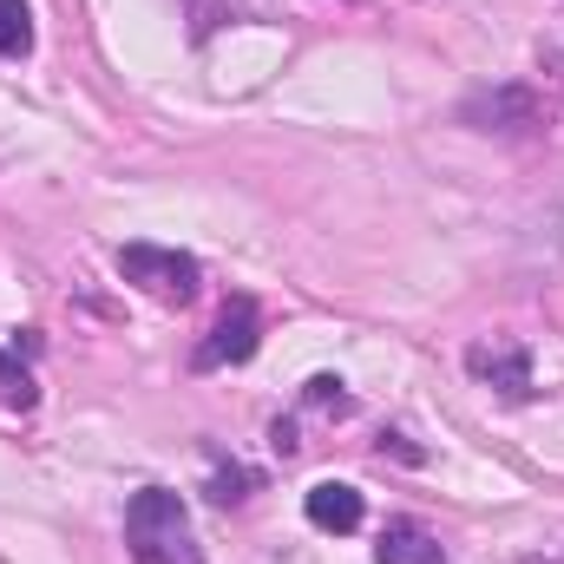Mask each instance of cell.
Segmentation results:
<instances>
[{"label":"cell","mask_w":564,"mask_h":564,"mask_svg":"<svg viewBox=\"0 0 564 564\" xmlns=\"http://www.w3.org/2000/svg\"><path fill=\"white\" fill-rule=\"evenodd\" d=\"M126 545L139 564H204V545L191 532V512L171 486H144L126 506Z\"/></svg>","instance_id":"1"},{"label":"cell","mask_w":564,"mask_h":564,"mask_svg":"<svg viewBox=\"0 0 564 564\" xmlns=\"http://www.w3.org/2000/svg\"><path fill=\"white\" fill-rule=\"evenodd\" d=\"M119 270H126V282H139L144 295H158V302H191L197 282H204V263L197 257L158 250V243H126L119 250Z\"/></svg>","instance_id":"2"},{"label":"cell","mask_w":564,"mask_h":564,"mask_svg":"<svg viewBox=\"0 0 564 564\" xmlns=\"http://www.w3.org/2000/svg\"><path fill=\"white\" fill-rule=\"evenodd\" d=\"M257 348H263V315H257L250 295H230L224 315H217V328L197 341L191 368H197V375H210V368H237V361H250Z\"/></svg>","instance_id":"3"},{"label":"cell","mask_w":564,"mask_h":564,"mask_svg":"<svg viewBox=\"0 0 564 564\" xmlns=\"http://www.w3.org/2000/svg\"><path fill=\"white\" fill-rule=\"evenodd\" d=\"M459 119L473 132H532L539 126V99H532V86H486V93H473L459 106Z\"/></svg>","instance_id":"4"},{"label":"cell","mask_w":564,"mask_h":564,"mask_svg":"<svg viewBox=\"0 0 564 564\" xmlns=\"http://www.w3.org/2000/svg\"><path fill=\"white\" fill-rule=\"evenodd\" d=\"M466 368H473L486 388H499L506 401H532V355H525L519 341H479V348L466 355Z\"/></svg>","instance_id":"5"},{"label":"cell","mask_w":564,"mask_h":564,"mask_svg":"<svg viewBox=\"0 0 564 564\" xmlns=\"http://www.w3.org/2000/svg\"><path fill=\"white\" fill-rule=\"evenodd\" d=\"M302 512H308V525L315 532H361V519H368V506H361V492L348 486V479H322V486H308L302 492Z\"/></svg>","instance_id":"6"},{"label":"cell","mask_w":564,"mask_h":564,"mask_svg":"<svg viewBox=\"0 0 564 564\" xmlns=\"http://www.w3.org/2000/svg\"><path fill=\"white\" fill-rule=\"evenodd\" d=\"M375 564H446V552H440V539L421 519H394L381 532V545H375Z\"/></svg>","instance_id":"7"},{"label":"cell","mask_w":564,"mask_h":564,"mask_svg":"<svg viewBox=\"0 0 564 564\" xmlns=\"http://www.w3.org/2000/svg\"><path fill=\"white\" fill-rule=\"evenodd\" d=\"M33 53V7L26 0H0V59Z\"/></svg>","instance_id":"8"},{"label":"cell","mask_w":564,"mask_h":564,"mask_svg":"<svg viewBox=\"0 0 564 564\" xmlns=\"http://www.w3.org/2000/svg\"><path fill=\"white\" fill-rule=\"evenodd\" d=\"M33 401H40L33 375L20 368V355H7V348H0V408H20V414H26Z\"/></svg>","instance_id":"9"},{"label":"cell","mask_w":564,"mask_h":564,"mask_svg":"<svg viewBox=\"0 0 564 564\" xmlns=\"http://www.w3.org/2000/svg\"><path fill=\"white\" fill-rule=\"evenodd\" d=\"M250 486H257V473H250V466H217V473H210V499H217V506L250 499Z\"/></svg>","instance_id":"10"},{"label":"cell","mask_w":564,"mask_h":564,"mask_svg":"<svg viewBox=\"0 0 564 564\" xmlns=\"http://www.w3.org/2000/svg\"><path fill=\"white\" fill-rule=\"evenodd\" d=\"M308 408H322V414H348L341 381H335V375H315V381H308Z\"/></svg>","instance_id":"11"},{"label":"cell","mask_w":564,"mask_h":564,"mask_svg":"<svg viewBox=\"0 0 564 564\" xmlns=\"http://www.w3.org/2000/svg\"><path fill=\"white\" fill-rule=\"evenodd\" d=\"M270 446H276L282 459H289V453H295V426H289V421H276V426H270Z\"/></svg>","instance_id":"12"}]
</instances>
